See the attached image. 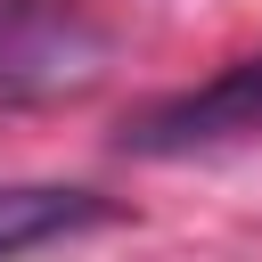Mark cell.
<instances>
[{"label":"cell","mask_w":262,"mask_h":262,"mask_svg":"<svg viewBox=\"0 0 262 262\" xmlns=\"http://www.w3.org/2000/svg\"><path fill=\"white\" fill-rule=\"evenodd\" d=\"M106 41L66 8H16L0 16V98H57L98 82Z\"/></svg>","instance_id":"obj_2"},{"label":"cell","mask_w":262,"mask_h":262,"mask_svg":"<svg viewBox=\"0 0 262 262\" xmlns=\"http://www.w3.org/2000/svg\"><path fill=\"white\" fill-rule=\"evenodd\" d=\"M262 131V49L229 57L213 82L196 90H172L156 106H139L123 123V156H147V164H180V156H213V147H237Z\"/></svg>","instance_id":"obj_1"},{"label":"cell","mask_w":262,"mask_h":262,"mask_svg":"<svg viewBox=\"0 0 262 262\" xmlns=\"http://www.w3.org/2000/svg\"><path fill=\"white\" fill-rule=\"evenodd\" d=\"M115 205L90 196V188H57V180H8L0 188V262L16 254H41L57 237H82V229H106Z\"/></svg>","instance_id":"obj_3"}]
</instances>
